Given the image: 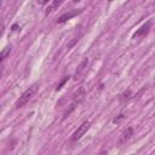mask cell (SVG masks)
<instances>
[{"mask_svg": "<svg viewBox=\"0 0 155 155\" xmlns=\"http://www.w3.org/2000/svg\"><path fill=\"white\" fill-rule=\"evenodd\" d=\"M82 11H84V8H80V10H73V11L65 12V13H63V15L57 19V23H64V22H67L68 19H70V18L78 16V15H80Z\"/></svg>", "mask_w": 155, "mask_h": 155, "instance_id": "cell-4", "label": "cell"}, {"mask_svg": "<svg viewBox=\"0 0 155 155\" xmlns=\"http://www.w3.org/2000/svg\"><path fill=\"white\" fill-rule=\"evenodd\" d=\"M132 134H133V128H132V127L126 128V130L122 132L121 137H120V143H125V142H127V140L131 138Z\"/></svg>", "mask_w": 155, "mask_h": 155, "instance_id": "cell-8", "label": "cell"}, {"mask_svg": "<svg viewBox=\"0 0 155 155\" xmlns=\"http://www.w3.org/2000/svg\"><path fill=\"white\" fill-rule=\"evenodd\" d=\"M130 98H131V91L128 90L127 92H125V93L122 94V98H121V99H122V101H125V99L127 101V99H130Z\"/></svg>", "mask_w": 155, "mask_h": 155, "instance_id": "cell-11", "label": "cell"}, {"mask_svg": "<svg viewBox=\"0 0 155 155\" xmlns=\"http://www.w3.org/2000/svg\"><path fill=\"white\" fill-rule=\"evenodd\" d=\"M91 127V122L90 121H85V122H82L79 127H78V130L73 133V136H71V140L73 142H76V140H79L87 131H88V128Z\"/></svg>", "mask_w": 155, "mask_h": 155, "instance_id": "cell-2", "label": "cell"}, {"mask_svg": "<svg viewBox=\"0 0 155 155\" xmlns=\"http://www.w3.org/2000/svg\"><path fill=\"white\" fill-rule=\"evenodd\" d=\"M63 4V1L62 0H53L51 4H48V6L46 7V11H45V15L47 16L48 13H51V12H53L54 10H57L61 5Z\"/></svg>", "mask_w": 155, "mask_h": 155, "instance_id": "cell-7", "label": "cell"}, {"mask_svg": "<svg viewBox=\"0 0 155 155\" xmlns=\"http://www.w3.org/2000/svg\"><path fill=\"white\" fill-rule=\"evenodd\" d=\"M122 119H125V116H124L122 114H120L117 117H115V119H114V122H115V124H117V122H120Z\"/></svg>", "mask_w": 155, "mask_h": 155, "instance_id": "cell-12", "label": "cell"}, {"mask_svg": "<svg viewBox=\"0 0 155 155\" xmlns=\"http://www.w3.org/2000/svg\"><path fill=\"white\" fill-rule=\"evenodd\" d=\"M85 97H86V90H85V87H79V88L73 93V96H71L74 105H75V104H80V103L85 99Z\"/></svg>", "mask_w": 155, "mask_h": 155, "instance_id": "cell-3", "label": "cell"}, {"mask_svg": "<svg viewBox=\"0 0 155 155\" xmlns=\"http://www.w3.org/2000/svg\"><path fill=\"white\" fill-rule=\"evenodd\" d=\"M87 63H88V59H87V58H85V59L80 63V65L78 67V69H76V71H75V74H74V80H79V79L81 78V75L84 74V71H85L86 68H87Z\"/></svg>", "mask_w": 155, "mask_h": 155, "instance_id": "cell-6", "label": "cell"}, {"mask_svg": "<svg viewBox=\"0 0 155 155\" xmlns=\"http://www.w3.org/2000/svg\"><path fill=\"white\" fill-rule=\"evenodd\" d=\"M36 90H38V85H36V84H34V85H31L29 88H27V90L22 93V96L17 99V102H16V108L19 109V108L24 107V105L31 99V97L35 94Z\"/></svg>", "mask_w": 155, "mask_h": 155, "instance_id": "cell-1", "label": "cell"}, {"mask_svg": "<svg viewBox=\"0 0 155 155\" xmlns=\"http://www.w3.org/2000/svg\"><path fill=\"white\" fill-rule=\"evenodd\" d=\"M68 79H69V76H65V78H64V79L61 81V84L57 86V88H56V90H57V91H58V90H61V88H62V86H63V85H64V84L68 81Z\"/></svg>", "mask_w": 155, "mask_h": 155, "instance_id": "cell-10", "label": "cell"}, {"mask_svg": "<svg viewBox=\"0 0 155 155\" xmlns=\"http://www.w3.org/2000/svg\"><path fill=\"white\" fill-rule=\"evenodd\" d=\"M10 53H11V46H6V47L0 52V64L8 57Z\"/></svg>", "mask_w": 155, "mask_h": 155, "instance_id": "cell-9", "label": "cell"}, {"mask_svg": "<svg viewBox=\"0 0 155 155\" xmlns=\"http://www.w3.org/2000/svg\"><path fill=\"white\" fill-rule=\"evenodd\" d=\"M150 27H151V22L150 21H148L145 24H143L134 34H133V39H136V38H139V36H144V35H147L148 34V31H149V29H150Z\"/></svg>", "mask_w": 155, "mask_h": 155, "instance_id": "cell-5", "label": "cell"}]
</instances>
